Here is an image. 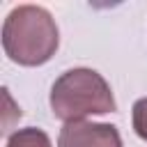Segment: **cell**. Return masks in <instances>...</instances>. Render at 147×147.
<instances>
[{"instance_id": "1", "label": "cell", "mask_w": 147, "mask_h": 147, "mask_svg": "<svg viewBox=\"0 0 147 147\" xmlns=\"http://www.w3.org/2000/svg\"><path fill=\"white\" fill-rule=\"evenodd\" d=\"M60 46V30L48 9L39 5L14 7L2 23L5 55L21 67L46 64Z\"/></svg>"}, {"instance_id": "2", "label": "cell", "mask_w": 147, "mask_h": 147, "mask_svg": "<svg viewBox=\"0 0 147 147\" xmlns=\"http://www.w3.org/2000/svg\"><path fill=\"white\" fill-rule=\"evenodd\" d=\"M48 101L53 115L64 124L80 122L90 115L115 113L117 108L108 80L90 67H74L60 74L51 87Z\"/></svg>"}, {"instance_id": "3", "label": "cell", "mask_w": 147, "mask_h": 147, "mask_svg": "<svg viewBox=\"0 0 147 147\" xmlns=\"http://www.w3.org/2000/svg\"><path fill=\"white\" fill-rule=\"evenodd\" d=\"M57 147H122V136L113 124L80 119L60 129Z\"/></svg>"}, {"instance_id": "5", "label": "cell", "mask_w": 147, "mask_h": 147, "mask_svg": "<svg viewBox=\"0 0 147 147\" xmlns=\"http://www.w3.org/2000/svg\"><path fill=\"white\" fill-rule=\"evenodd\" d=\"M131 124L138 138H142L147 142V96L138 99L131 108Z\"/></svg>"}, {"instance_id": "4", "label": "cell", "mask_w": 147, "mask_h": 147, "mask_svg": "<svg viewBox=\"0 0 147 147\" xmlns=\"http://www.w3.org/2000/svg\"><path fill=\"white\" fill-rule=\"evenodd\" d=\"M7 147H53V142L41 129L25 126V129H18L9 136Z\"/></svg>"}]
</instances>
